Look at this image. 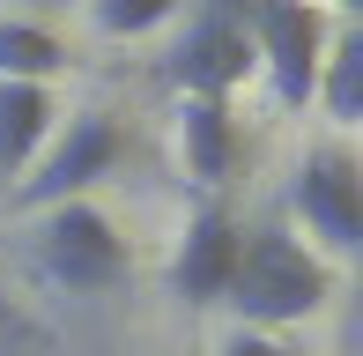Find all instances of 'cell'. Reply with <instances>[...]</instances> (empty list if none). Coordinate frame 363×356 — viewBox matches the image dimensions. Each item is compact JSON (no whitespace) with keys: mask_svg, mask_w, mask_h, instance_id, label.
Returning <instances> with one entry per match:
<instances>
[{"mask_svg":"<svg viewBox=\"0 0 363 356\" xmlns=\"http://www.w3.org/2000/svg\"><path fill=\"white\" fill-rule=\"evenodd\" d=\"M326 297H334V260H319L296 230L259 223V230L238 238V267H230V289H223L238 327L289 334V327H304L311 312H326Z\"/></svg>","mask_w":363,"mask_h":356,"instance_id":"6da1fadb","label":"cell"},{"mask_svg":"<svg viewBox=\"0 0 363 356\" xmlns=\"http://www.w3.org/2000/svg\"><path fill=\"white\" fill-rule=\"evenodd\" d=\"M30 267H38V282L67 289V297H104L126 282L134 252L96 201H60L45 216H30Z\"/></svg>","mask_w":363,"mask_h":356,"instance_id":"7a4b0ae2","label":"cell"},{"mask_svg":"<svg viewBox=\"0 0 363 356\" xmlns=\"http://www.w3.org/2000/svg\"><path fill=\"white\" fill-rule=\"evenodd\" d=\"M119 164H126V126L111 119V111H96V104L67 111V119L52 126V141L38 149V164L8 186V208L15 216H45V208H60V201H89Z\"/></svg>","mask_w":363,"mask_h":356,"instance_id":"3957f363","label":"cell"},{"mask_svg":"<svg viewBox=\"0 0 363 356\" xmlns=\"http://www.w3.org/2000/svg\"><path fill=\"white\" fill-rule=\"evenodd\" d=\"M238 15V30L252 38V60L267 74L274 104L282 111H304L311 104V82H319V60L334 45V15L319 0H223Z\"/></svg>","mask_w":363,"mask_h":356,"instance_id":"277c9868","label":"cell"},{"mask_svg":"<svg viewBox=\"0 0 363 356\" xmlns=\"http://www.w3.org/2000/svg\"><path fill=\"white\" fill-rule=\"evenodd\" d=\"M289 216L304 223V245L319 260H356L363 252V164L341 141H319V149L296 156Z\"/></svg>","mask_w":363,"mask_h":356,"instance_id":"5b68a950","label":"cell"},{"mask_svg":"<svg viewBox=\"0 0 363 356\" xmlns=\"http://www.w3.org/2000/svg\"><path fill=\"white\" fill-rule=\"evenodd\" d=\"M252 74H259L252 38L238 30V15H230L223 0H201V15L186 23V38L163 52V82L178 96H216V104H230Z\"/></svg>","mask_w":363,"mask_h":356,"instance_id":"8992f818","label":"cell"},{"mask_svg":"<svg viewBox=\"0 0 363 356\" xmlns=\"http://www.w3.org/2000/svg\"><path fill=\"white\" fill-rule=\"evenodd\" d=\"M238 238H245L238 208L223 193H201L186 208V223H178V245H171V297L178 304H223L230 267H238Z\"/></svg>","mask_w":363,"mask_h":356,"instance_id":"52a82bcc","label":"cell"},{"mask_svg":"<svg viewBox=\"0 0 363 356\" xmlns=\"http://www.w3.org/2000/svg\"><path fill=\"white\" fill-rule=\"evenodd\" d=\"M238 119H230V104L216 96H178V164H186V186L193 193H223L230 178H238Z\"/></svg>","mask_w":363,"mask_h":356,"instance_id":"ba28073f","label":"cell"},{"mask_svg":"<svg viewBox=\"0 0 363 356\" xmlns=\"http://www.w3.org/2000/svg\"><path fill=\"white\" fill-rule=\"evenodd\" d=\"M52 126H60V96L45 82H0V186L38 164Z\"/></svg>","mask_w":363,"mask_h":356,"instance_id":"9c48e42d","label":"cell"},{"mask_svg":"<svg viewBox=\"0 0 363 356\" xmlns=\"http://www.w3.org/2000/svg\"><path fill=\"white\" fill-rule=\"evenodd\" d=\"M311 104L326 111V126H349L363 119V30L341 23L334 30V45H326V60H319V82H311Z\"/></svg>","mask_w":363,"mask_h":356,"instance_id":"30bf717a","label":"cell"},{"mask_svg":"<svg viewBox=\"0 0 363 356\" xmlns=\"http://www.w3.org/2000/svg\"><path fill=\"white\" fill-rule=\"evenodd\" d=\"M67 67V45L52 38L45 23H0V82H45Z\"/></svg>","mask_w":363,"mask_h":356,"instance_id":"8fae6325","label":"cell"},{"mask_svg":"<svg viewBox=\"0 0 363 356\" xmlns=\"http://www.w3.org/2000/svg\"><path fill=\"white\" fill-rule=\"evenodd\" d=\"M178 8H186V0H89V23L104 30V38H148V30H163Z\"/></svg>","mask_w":363,"mask_h":356,"instance_id":"7c38bea8","label":"cell"},{"mask_svg":"<svg viewBox=\"0 0 363 356\" xmlns=\"http://www.w3.org/2000/svg\"><path fill=\"white\" fill-rule=\"evenodd\" d=\"M216 356H296V349H289V334H259V327H230Z\"/></svg>","mask_w":363,"mask_h":356,"instance_id":"4fadbf2b","label":"cell"},{"mask_svg":"<svg viewBox=\"0 0 363 356\" xmlns=\"http://www.w3.org/2000/svg\"><path fill=\"white\" fill-rule=\"evenodd\" d=\"M319 8H326V15H356L363 0H319Z\"/></svg>","mask_w":363,"mask_h":356,"instance_id":"5bb4252c","label":"cell"},{"mask_svg":"<svg viewBox=\"0 0 363 356\" xmlns=\"http://www.w3.org/2000/svg\"><path fill=\"white\" fill-rule=\"evenodd\" d=\"M30 8H67V0H30Z\"/></svg>","mask_w":363,"mask_h":356,"instance_id":"9a60e30c","label":"cell"}]
</instances>
